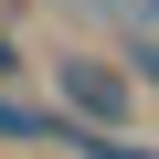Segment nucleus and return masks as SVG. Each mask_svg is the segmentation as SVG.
Instances as JSON below:
<instances>
[{"label": "nucleus", "instance_id": "7ed1b4c3", "mask_svg": "<svg viewBox=\"0 0 159 159\" xmlns=\"http://www.w3.org/2000/svg\"><path fill=\"white\" fill-rule=\"evenodd\" d=\"M96 21H106V32H127V43H138V32H159V0H96Z\"/></svg>", "mask_w": 159, "mask_h": 159}, {"label": "nucleus", "instance_id": "423d86ee", "mask_svg": "<svg viewBox=\"0 0 159 159\" xmlns=\"http://www.w3.org/2000/svg\"><path fill=\"white\" fill-rule=\"evenodd\" d=\"M11 74H21V43H11V32H0V85H11Z\"/></svg>", "mask_w": 159, "mask_h": 159}, {"label": "nucleus", "instance_id": "20e7f679", "mask_svg": "<svg viewBox=\"0 0 159 159\" xmlns=\"http://www.w3.org/2000/svg\"><path fill=\"white\" fill-rule=\"evenodd\" d=\"M74 159H159V148H148V138H127V127H96Z\"/></svg>", "mask_w": 159, "mask_h": 159}, {"label": "nucleus", "instance_id": "f03ea898", "mask_svg": "<svg viewBox=\"0 0 159 159\" xmlns=\"http://www.w3.org/2000/svg\"><path fill=\"white\" fill-rule=\"evenodd\" d=\"M0 138H11V148H85L96 127H74L64 106H21L11 85H0Z\"/></svg>", "mask_w": 159, "mask_h": 159}, {"label": "nucleus", "instance_id": "39448f33", "mask_svg": "<svg viewBox=\"0 0 159 159\" xmlns=\"http://www.w3.org/2000/svg\"><path fill=\"white\" fill-rule=\"evenodd\" d=\"M127 85H159V32H138V53H127Z\"/></svg>", "mask_w": 159, "mask_h": 159}, {"label": "nucleus", "instance_id": "f257e3e1", "mask_svg": "<svg viewBox=\"0 0 159 159\" xmlns=\"http://www.w3.org/2000/svg\"><path fill=\"white\" fill-rule=\"evenodd\" d=\"M53 96L74 127H127V106H138L127 64H106V53H53Z\"/></svg>", "mask_w": 159, "mask_h": 159}]
</instances>
